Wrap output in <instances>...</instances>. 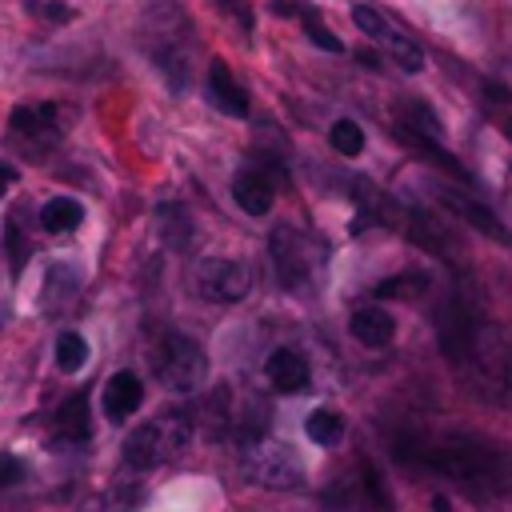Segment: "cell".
<instances>
[{
    "label": "cell",
    "instance_id": "2e32d148",
    "mask_svg": "<svg viewBox=\"0 0 512 512\" xmlns=\"http://www.w3.org/2000/svg\"><path fill=\"white\" fill-rule=\"evenodd\" d=\"M400 136H404V140H408V144H412L420 156H428L432 164H440L444 172H452V176H464V168H460V164H456V160H452V156H448L440 144H432V136H424V132L408 128V124H400Z\"/></svg>",
    "mask_w": 512,
    "mask_h": 512
},
{
    "label": "cell",
    "instance_id": "7a4b0ae2",
    "mask_svg": "<svg viewBox=\"0 0 512 512\" xmlns=\"http://www.w3.org/2000/svg\"><path fill=\"white\" fill-rule=\"evenodd\" d=\"M432 468L452 476L472 496L512 492V452L476 432H448L444 440H432Z\"/></svg>",
    "mask_w": 512,
    "mask_h": 512
},
{
    "label": "cell",
    "instance_id": "7c38bea8",
    "mask_svg": "<svg viewBox=\"0 0 512 512\" xmlns=\"http://www.w3.org/2000/svg\"><path fill=\"white\" fill-rule=\"evenodd\" d=\"M232 200L248 212V216H264L272 208V184L260 172H240L232 180Z\"/></svg>",
    "mask_w": 512,
    "mask_h": 512
},
{
    "label": "cell",
    "instance_id": "f1b7e54d",
    "mask_svg": "<svg viewBox=\"0 0 512 512\" xmlns=\"http://www.w3.org/2000/svg\"><path fill=\"white\" fill-rule=\"evenodd\" d=\"M356 60H360V64H368V68H376V64H380V60H376V52H368V48H364V52H356Z\"/></svg>",
    "mask_w": 512,
    "mask_h": 512
},
{
    "label": "cell",
    "instance_id": "5b68a950",
    "mask_svg": "<svg viewBox=\"0 0 512 512\" xmlns=\"http://www.w3.org/2000/svg\"><path fill=\"white\" fill-rule=\"evenodd\" d=\"M244 472L264 488H296L304 480V464L288 444L256 440L244 452Z\"/></svg>",
    "mask_w": 512,
    "mask_h": 512
},
{
    "label": "cell",
    "instance_id": "7402d4cb",
    "mask_svg": "<svg viewBox=\"0 0 512 512\" xmlns=\"http://www.w3.org/2000/svg\"><path fill=\"white\" fill-rule=\"evenodd\" d=\"M300 16H304V32H308V40H312V44H320L324 52H344L340 36H336V32H328V28L316 20V12H300Z\"/></svg>",
    "mask_w": 512,
    "mask_h": 512
},
{
    "label": "cell",
    "instance_id": "f546056e",
    "mask_svg": "<svg viewBox=\"0 0 512 512\" xmlns=\"http://www.w3.org/2000/svg\"><path fill=\"white\" fill-rule=\"evenodd\" d=\"M432 512H452V504H448V496H432Z\"/></svg>",
    "mask_w": 512,
    "mask_h": 512
},
{
    "label": "cell",
    "instance_id": "83f0119b",
    "mask_svg": "<svg viewBox=\"0 0 512 512\" xmlns=\"http://www.w3.org/2000/svg\"><path fill=\"white\" fill-rule=\"evenodd\" d=\"M272 12H280V16H296V0H272Z\"/></svg>",
    "mask_w": 512,
    "mask_h": 512
},
{
    "label": "cell",
    "instance_id": "484cf974",
    "mask_svg": "<svg viewBox=\"0 0 512 512\" xmlns=\"http://www.w3.org/2000/svg\"><path fill=\"white\" fill-rule=\"evenodd\" d=\"M44 16H48V20H56V24H64V20L72 16V8H68V4H56V0H52V4H44Z\"/></svg>",
    "mask_w": 512,
    "mask_h": 512
},
{
    "label": "cell",
    "instance_id": "e0dca14e",
    "mask_svg": "<svg viewBox=\"0 0 512 512\" xmlns=\"http://www.w3.org/2000/svg\"><path fill=\"white\" fill-rule=\"evenodd\" d=\"M304 432H308V440H316V444H336V440L344 436V420H340V412H332V408H316V412L304 420Z\"/></svg>",
    "mask_w": 512,
    "mask_h": 512
},
{
    "label": "cell",
    "instance_id": "8992f818",
    "mask_svg": "<svg viewBox=\"0 0 512 512\" xmlns=\"http://www.w3.org/2000/svg\"><path fill=\"white\" fill-rule=\"evenodd\" d=\"M196 280H200V292L220 304H232V300L248 296V288H252V272L240 260H208V264H200Z\"/></svg>",
    "mask_w": 512,
    "mask_h": 512
},
{
    "label": "cell",
    "instance_id": "52a82bcc",
    "mask_svg": "<svg viewBox=\"0 0 512 512\" xmlns=\"http://www.w3.org/2000/svg\"><path fill=\"white\" fill-rule=\"evenodd\" d=\"M272 256H276V272L292 292L312 288V268H308V248L304 236H296L292 228H280L272 236Z\"/></svg>",
    "mask_w": 512,
    "mask_h": 512
},
{
    "label": "cell",
    "instance_id": "277c9868",
    "mask_svg": "<svg viewBox=\"0 0 512 512\" xmlns=\"http://www.w3.org/2000/svg\"><path fill=\"white\" fill-rule=\"evenodd\" d=\"M184 440H188V420H184V412H164L160 420L140 424V428L124 440V460H128L132 468H152V464H160L172 448H180Z\"/></svg>",
    "mask_w": 512,
    "mask_h": 512
},
{
    "label": "cell",
    "instance_id": "30bf717a",
    "mask_svg": "<svg viewBox=\"0 0 512 512\" xmlns=\"http://www.w3.org/2000/svg\"><path fill=\"white\" fill-rule=\"evenodd\" d=\"M208 100H212L224 116H244V112H248V96H244V88L232 80V72H228L224 60H212V68H208Z\"/></svg>",
    "mask_w": 512,
    "mask_h": 512
},
{
    "label": "cell",
    "instance_id": "ac0fdd59",
    "mask_svg": "<svg viewBox=\"0 0 512 512\" xmlns=\"http://www.w3.org/2000/svg\"><path fill=\"white\" fill-rule=\"evenodd\" d=\"M328 140H332V148L340 156H360L364 152V128L356 120H336L332 132H328Z\"/></svg>",
    "mask_w": 512,
    "mask_h": 512
},
{
    "label": "cell",
    "instance_id": "4dcf8cb0",
    "mask_svg": "<svg viewBox=\"0 0 512 512\" xmlns=\"http://www.w3.org/2000/svg\"><path fill=\"white\" fill-rule=\"evenodd\" d=\"M28 4H36V0H28Z\"/></svg>",
    "mask_w": 512,
    "mask_h": 512
},
{
    "label": "cell",
    "instance_id": "603a6c76",
    "mask_svg": "<svg viewBox=\"0 0 512 512\" xmlns=\"http://www.w3.org/2000/svg\"><path fill=\"white\" fill-rule=\"evenodd\" d=\"M352 20H356V28L364 32V36H372V40H384V20H380V12L376 8H368V4H356L352 8Z\"/></svg>",
    "mask_w": 512,
    "mask_h": 512
},
{
    "label": "cell",
    "instance_id": "3957f363",
    "mask_svg": "<svg viewBox=\"0 0 512 512\" xmlns=\"http://www.w3.org/2000/svg\"><path fill=\"white\" fill-rule=\"evenodd\" d=\"M156 376L168 384V388H180V392H192L208 380V356L200 352V344L184 332H168L156 348Z\"/></svg>",
    "mask_w": 512,
    "mask_h": 512
},
{
    "label": "cell",
    "instance_id": "4316f807",
    "mask_svg": "<svg viewBox=\"0 0 512 512\" xmlns=\"http://www.w3.org/2000/svg\"><path fill=\"white\" fill-rule=\"evenodd\" d=\"M12 180H16V168H12V164H0V196L8 192V184H12Z\"/></svg>",
    "mask_w": 512,
    "mask_h": 512
},
{
    "label": "cell",
    "instance_id": "9c48e42d",
    "mask_svg": "<svg viewBox=\"0 0 512 512\" xmlns=\"http://www.w3.org/2000/svg\"><path fill=\"white\" fill-rule=\"evenodd\" d=\"M144 400V384L136 372H116L108 384H104V412L108 420H128Z\"/></svg>",
    "mask_w": 512,
    "mask_h": 512
},
{
    "label": "cell",
    "instance_id": "5bb4252c",
    "mask_svg": "<svg viewBox=\"0 0 512 512\" xmlns=\"http://www.w3.org/2000/svg\"><path fill=\"white\" fill-rule=\"evenodd\" d=\"M444 204L452 208V212H460L464 220H472L484 236H496V240H504V244H512V232L484 208V204H476V200H468V196H456V192H444Z\"/></svg>",
    "mask_w": 512,
    "mask_h": 512
},
{
    "label": "cell",
    "instance_id": "4fadbf2b",
    "mask_svg": "<svg viewBox=\"0 0 512 512\" xmlns=\"http://www.w3.org/2000/svg\"><path fill=\"white\" fill-rule=\"evenodd\" d=\"M56 432H60L64 440H88L92 420H88V392H84V388L72 392V396L60 404V412H56Z\"/></svg>",
    "mask_w": 512,
    "mask_h": 512
},
{
    "label": "cell",
    "instance_id": "8fae6325",
    "mask_svg": "<svg viewBox=\"0 0 512 512\" xmlns=\"http://www.w3.org/2000/svg\"><path fill=\"white\" fill-rule=\"evenodd\" d=\"M348 328H352V336L364 348H384L392 340V332H396V320L384 308H356L352 320H348Z\"/></svg>",
    "mask_w": 512,
    "mask_h": 512
},
{
    "label": "cell",
    "instance_id": "d4e9b609",
    "mask_svg": "<svg viewBox=\"0 0 512 512\" xmlns=\"http://www.w3.org/2000/svg\"><path fill=\"white\" fill-rule=\"evenodd\" d=\"M20 476H24V464L12 452H0V488H12Z\"/></svg>",
    "mask_w": 512,
    "mask_h": 512
},
{
    "label": "cell",
    "instance_id": "d6986e66",
    "mask_svg": "<svg viewBox=\"0 0 512 512\" xmlns=\"http://www.w3.org/2000/svg\"><path fill=\"white\" fill-rule=\"evenodd\" d=\"M84 360H88V340L80 332H60V340H56V364L64 372H76Z\"/></svg>",
    "mask_w": 512,
    "mask_h": 512
},
{
    "label": "cell",
    "instance_id": "ba28073f",
    "mask_svg": "<svg viewBox=\"0 0 512 512\" xmlns=\"http://www.w3.org/2000/svg\"><path fill=\"white\" fill-rule=\"evenodd\" d=\"M264 376H268V384H272L276 392H300V388H308L312 368H308V360H304L296 348H276V352L264 360Z\"/></svg>",
    "mask_w": 512,
    "mask_h": 512
},
{
    "label": "cell",
    "instance_id": "cb8c5ba5",
    "mask_svg": "<svg viewBox=\"0 0 512 512\" xmlns=\"http://www.w3.org/2000/svg\"><path fill=\"white\" fill-rule=\"evenodd\" d=\"M416 124V132H424V136H440V120L424 108V104H412L408 108V128Z\"/></svg>",
    "mask_w": 512,
    "mask_h": 512
},
{
    "label": "cell",
    "instance_id": "ffe728a7",
    "mask_svg": "<svg viewBox=\"0 0 512 512\" xmlns=\"http://www.w3.org/2000/svg\"><path fill=\"white\" fill-rule=\"evenodd\" d=\"M420 288H428V276H424V272H404V276H388V280H380L372 292H376L380 300H392V296H416Z\"/></svg>",
    "mask_w": 512,
    "mask_h": 512
},
{
    "label": "cell",
    "instance_id": "6da1fadb",
    "mask_svg": "<svg viewBox=\"0 0 512 512\" xmlns=\"http://www.w3.org/2000/svg\"><path fill=\"white\" fill-rule=\"evenodd\" d=\"M440 336L448 356L460 360L488 388V396L512 400V336L484 324V316H472L464 304H452L444 312Z\"/></svg>",
    "mask_w": 512,
    "mask_h": 512
},
{
    "label": "cell",
    "instance_id": "9a60e30c",
    "mask_svg": "<svg viewBox=\"0 0 512 512\" xmlns=\"http://www.w3.org/2000/svg\"><path fill=\"white\" fill-rule=\"evenodd\" d=\"M80 220H84V208H80L72 196H52V200L40 208V228H44V232H72Z\"/></svg>",
    "mask_w": 512,
    "mask_h": 512
},
{
    "label": "cell",
    "instance_id": "44dd1931",
    "mask_svg": "<svg viewBox=\"0 0 512 512\" xmlns=\"http://www.w3.org/2000/svg\"><path fill=\"white\" fill-rule=\"evenodd\" d=\"M384 40H388V48H392V56H396V64H400L404 72H420L424 56H420V48H416L412 40H404V36H392V32H384Z\"/></svg>",
    "mask_w": 512,
    "mask_h": 512
}]
</instances>
